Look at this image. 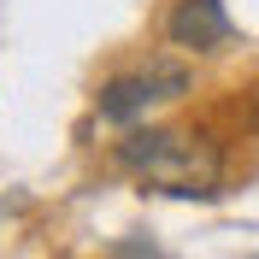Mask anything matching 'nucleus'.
Returning <instances> with one entry per match:
<instances>
[{
    "instance_id": "f257e3e1",
    "label": "nucleus",
    "mask_w": 259,
    "mask_h": 259,
    "mask_svg": "<svg viewBox=\"0 0 259 259\" xmlns=\"http://www.w3.org/2000/svg\"><path fill=\"white\" fill-rule=\"evenodd\" d=\"M118 159H124V171H136L159 194H218L212 189L218 183V153L194 147L177 130H136V136H124Z\"/></svg>"
},
{
    "instance_id": "f03ea898",
    "label": "nucleus",
    "mask_w": 259,
    "mask_h": 259,
    "mask_svg": "<svg viewBox=\"0 0 259 259\" xmlns=\"http://www.w3.org/2000/svg\"><path fill=\"white\" fill-rule=\"evenodd\" d=\"M189 89V71L171 59H153L142 71H130V77H112L100 89V118H112V124H130L136 112H147L153 100H177Z\"/></svg>"
},
{
    "instance_id": "7ed1b4c3",
    "label": "nucleus",
    "mask_w": 259,
    "mask_h": 259,
    "mask_svg": "<svg viewBox=\"0 0 259 259\" xmlns=\"http://www.w3.org/2000/svg\"><path fill=\"white\" fill-rule=\"evenodd\" d=\"M171 41L189 53H212L230 41V18H224V0H177V12H171Z\"/></svg>"
}]
</instances>
